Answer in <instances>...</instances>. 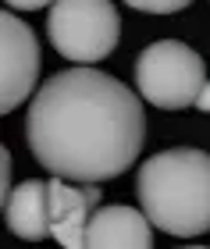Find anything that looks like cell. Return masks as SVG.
Segmentation results:
<instances>
[{
    "mask_svg": "<svg viewBox=\"0 0 210 249\" xmlns=\"http://www.w3.org/2000/svg\"><path fill=\"white\" fill-rule=\"evenodd\" d=\"M146 114L114 75L79 64L50 75L25 114V142L43 171L71 182H107L139 160Z\"/></svg>",
    "mask_w": 210,
    "mask_h": 249,
    "instance_id": "obj_1",
    "label": "cell"
},
{
    "mask_svg": "<svg viewBox=\"0 0 210 249\" xmlns=\"http://www.w3.org/2000/svg\"><path fill=\"white\" fill-rule=\"evenodd\" d=\"M136 199L153 228L196 239L210 231V153L192 146L153 153L136 175Z\"/></svg>",
    "mask_w": 210,
    "mask_h": 249,
    "instance_id": "obj_2",
    "label": "cell"
},
{
    "mask_svg": "<svg viewBox=\"0 0 210 249\" xmlns=\"http://www.w3.org/2000/svg\"><path fill=\"white\" fill-rule=\"evenodd\" d=\"M47 36L61 57L75 64H96L114 53L121 39V15L110 0H53Z\"/></svg>",
    "mask_w": 210,
    "mask_h": 249,
    "instance_id": "obj_3",
    "label": "cell"
},
{
    "mask_svg": "<svg viewBox=\"0 0 210 249\" xmlns=\"http://www.w3.org/2000/svg\"><path fill=\"white\" fill-rule=\"evenodd\" d=\"M136 86L146 104L160 110L196 107V96L207 86L203 57L178 39H157L136 57Z\"/></svg>",
    "mask_w": 210,
    "mask_h": 249,
    "instance_id": "obj_4",
    "label": "cell"
},
{
    "mask_svg": "<svg viewBox=\"0 0 210 249\" xmlns=\"http://www.w3.org/2000/svg\"><path fill=\"white\" fill-rule=\"evenodd\" d=\"M0 50H4V57H0V114H11L36 93L39 43L36 32L7 7L0 15Z\"/></svg>",
    "mask_w": 210,
    "mask_h": 249,
    "instance_id": "obj_5",
    "label": "cell"
},
{
    "mask_svg": "<svg viewBox=\"0 0 210 249\" xmlns=\"http://www.w3.org/2000/svg\"><path fill=\"white\" fill-rule=\"evenodd\" d=\"M50 185V235L64 249H86V231L100 203V182H71V178H47Z\"/></svg>",
    "mask_w": 210,
    "mask_h": 249,
    "instance_id": "obj_6",
    "label": "cell"
},
{
    "mask_svg": "<svg viewBox=\"0 0 210 249\" xmlns=\"http://www.w3.org/2000/svg\"><path fill=\"white\" fill-rule=\"evenodd\" d=\"M86 249H153V221L142 207H96Z\"/></svg>",
    "mask_w": 210,
    "mask_h": 249,
    "instance_id": "obj_7",
    "label": "cell"
},
{
    "mask_svg": "<svg viewBox=\"0 0 210 249\" xmlns=\"http://www.w3.org/2000/svg\"><path fill=\"white\" fill-rule=\"evenodd\" d=\"M4 217L11 235H18L25 242H43L50 235V185L39 178L21 182L4 199Z\"/></svg>",
    "mask_w": 210,
    "mask_h": 249,
    "instance_id": "obj_8",
    "label": "cell"
},
{
    "mask_svg": "<svg viewBox=\"0 0 210 249\" xmlns=\"http://www.w3.org/2000/svg\"><path fill=\"white\" fill-rule=\"evenodd\" d=\"M128 7L146 11V15H175V11H185L192 0H125Z\"/></svg>",
    "mask_w": 210,
    "mask_h": 249,
    "instance_id": "obj_9",
    "label": "cell"
},
{
    "mask_svg": "<svg viewBox=\"0 0 210 249\" xmlns=\"http://www.w3.org/2000/svg\"><path fill=\"white\" fill-rule=\"evenodd\" d=\"M4 4L15 11H39V7H50L53 0H4Z\"/></svg>",
    "mask_w": 210,
    "mask_h": 249,
    "instance_id": "obj_10",
    "label": "cell"
},
{
    "mask_svg": "<svg viewBox=\"0 0 210 249\" xmlns=\"http://www.w3.org/2000/svg\"><path fill=\"white\" fill-rule=\"evenodd\" d=\"M196 110H203V114H210V82L200 89V96H196Z\"/></svg>",
    "mask_w": 210,
    "mask_h": 249,
    "instance_id": "obj_11",
    "label": "cell"
},
{
    "mask_svg": "<svg viewBox=\"0 0 210 249\" xmlns=\"http://www.w3.org/2000/svg\"><path fill=\"white\" fill-rule=\"evenodd\" d=\"M7 182H11V153L4 150V199H7Z\"/></svg>",
    "mask_w": 210,
    "mask_h": 249,
    "instance_id": "obj_12",
    "label": "cell"
},
{
    "mask_svg": "<svg viewBox=\"0 0 210 249\" xmlns=\"http://www.w3.org/2000/svg\"><path fill=\"white\" fill-rule=\"evenodd\" d=\"M185 249H210V246H185Z\"/></svg>",
    "mask_w": 210,
    "mask_h": 249,
    "instance_id": "obj_13",
    "label": "cell"
}]
</instances>
